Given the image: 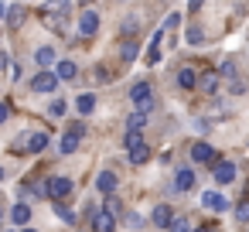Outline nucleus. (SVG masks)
<instances>
[{
    "label": "nucleus",
    "instance_id": "39448f33",
    "mask_svg": "<svg viewBox=\"0 0 249 232\" xmlns=\"http://www.w3.org/2000/svg\"><path fill=\"white\" fill-rule=\"evenodd\" d=\"M96 31H99V14H96V11H82V14H79V38L89 41Z\"/></svg>",
    "mask_w": 249,
    "mask_h": 232
},
{
    "label": "nucleus",
    "instance_id": "9b49d317",
    "mask_svg": "<svg viewBox=\"0 0 249 232\" xmlns=\"http://www.w3.org/2000/svg\"><path fill=\"white\" fill-rule=\"evenodd\" d=\"M218 82H222L218 72H201V75H198V86H201V92H208V96L218 92Z\"/></svg>",
    "mask_w": 249,
    "mask_h": 232
},
{
    "label": "nucleus",
    "instance_id": "aec40b11",
    "mask_svg": "<svg viewBox=\"0 0 249 232\" xmlns=\"http://www.w3.org/2000/svg\"><path fill=\"white\" fill-rule=\"evenodd\" d=\"M45 147H48V137H45V133H35V137H28V143H24L28 154H41Z\"/></svg>",
    "mask_w": 249,
    "mask_h": 232
},
{
    "label": "nucleus",
    "instance_id": "58836bf2",
    "mask_svg": "<svg viewBox=\"0 0 249 232\" xmlns=\"http://www.w3.org/2000/svg\"><path fill=\"white\" fill-rule=\"evenodd\" d=\"M7 116H11V106H7V103H0V123H7Z\"/></svg>",
    "mask_w": 249,
    "mask_h": 232
},
{
    "label": "nucleus",
    "instance_id": "c756f323",
    "mask_svg": "<svg viewBox=\"0 0 249 232\" xmlns=\"http://www.w3.org/2000/svg\"><path fill=\"white\" fill-rule=\"evenodd\" d=\"M133 58H137V45L126 41V45H123V62H133Z\"/></svg>",
    "mask_w": 249,
    "mask_h": 232
},
{
    "label": "nucleus",
    "instance_id": "20e7f679",
    "mask_svg": "<svg viewBox=\"0 0 249 232\" xmlns=\"http://www.w3.org/2000/svg\"><path fill=\"white\" fill-rule=\"evenodd\" d=\"M92 232H116V215L109 208H96L92 212Z\"/></svg>",
    "mask_w": 249,
    "mask_h": 232
},
{
    "label": "nucleus",
    "instance_id": "79ce46f5",
    "mask_svg": "<svg viewBox=\"0 0 249 232\" xmlns=\"http://www.w3.org/2000/svg\"><path fill=\"white\" fill-rule=\"evenodd\" d=\"M0 218H4V212H0Z\"/></svg>",
    "mask_w": 249,
    "mask_h": 232
},
{
    "label": "nucleus",
    "instance_id": "f8f14e48",
    "mask_svg": "<svg viewBox=\"0 0 249 232\" xmlns=\"http://www.w3.org/2000/svg\"><path fill=\"white\" fill-rule=\"evenodd\" d=\"M150 218H154V225H157V229H171V222H174V212H171V205H157Z\"/></svg>",
    "mask_w": 249,
    "mask_h": 232
},
{
    "label": "nucleus",
    "instance_id": "2eb2a0df",
    "mask_svg": "<svg viewBox=\"0 0 249 232\" xmlns=\"http://www.w3.org/2000/svg\"><path fill=\"white\" fill-rule=\"evenodd\" d=\"M35 58H38V65H41V69H52V65H58V58H55V45H45V48H38V52H35Z\"/></svg>",
    "mask_w": 249,
    "mask_h": 232
},
{
    "label": "nucleus",
    "instance_id": "473e14b6",
    "mask_svg": "<svg viewBox=\"0 0 249 232\" xmlns=\"http://www.w3.org/2000/svg\"><path fill=\"white\" fill-rule=\"evenodd\" d=\"M178 21H181V14H171V18L164 21V31H174V28H178Z\"/></svg>",
    "mask_w": 249,
    "mask_h": 232
},
{
    "label": "nucleus",
    "instance_id": "37998d69",
    "mask_svg": "<svg viewBox=\"0 0 249 232\" xmlns=\"http://www.w3.org/2000/svg\"><path fill=\"white\" fill-rule=\"evenodd\" d=\"M86 4H92V0H86Z\"/></svg>",
    "mask_w": 249,
    "mask_h": 232
},
{
    "label": "nucleus",
    "instance_id": "423d86ee",
    "mask_svg": "<svg viewBox=\"0 0 249 232\" xmlns=\"http://www.w3.org/2000/svg\"><path fill=\"white\" fill-rule=\"evenodd\" d=\"M212 178H215V184H232L235 181V164L232 161H215L212 164Z\"/></svg>",
    "mask_w": 249,
    "mask_h": 232
},
{
    "label": "nucleus",
    "instance_id": "1a4fd4ad",
    "mask_svg": "<svg viewBox=\"0 0 249 232\" xmlns=\"http://www.w3.org/2000/svg\"><path fill=\"white\" fill-rule=\"evenodd\" d=\"M191 157L198 161V164H215V150L205 143V140H198V143H191Z\"/></svg>",
    "mask_w": 249,
    "mask_h": 232
},
{
    "label": "nucleus",
    "instance_id": "72a5a7b5",
    "mask_svg": "<svg viewBox=\"0 0 249 232\" xmlns=\"http://www.w3.org/2000/svg\"><path fill=\"white\" fill-rule=\"evenodd\" d=\"M229 92H235V96H239V92H246V82H239V79H232V82H229Z\"/></svg>",
    "mask_w": 249,
    "mask_h": 232
},
{
    "label": "nucleus",
    "instance_id": "f704fd0d",
    "mask_svg": "<svg viewBox=\"0 0 249 232\" xmlns=\"http://www.w3.org/2000/svg\"><path fill=\"white\" fill-rule=\"evenodd\" d=\"M201 4H205V0H188V14H198V11H201Z\"/></svg>",
    "mask_w": 249,
    "mask_h": 232
},
{
    "label": "nucleus",
    "instance_id": "9d476101",
    "mask_svg": "<svg viewBox=\"0 0 249 232\" xmlns=\"http://www.w3.org/2000/svg\"><path fill=\"white\" fill-rule=\"evenodd\" d=\"M201 205H205L208 212H225V208H229L225 195H218V191H205V195H201Z\"/></svg>",
    "mask_w": 249,
    "mask_h": 232
},
{
    "label": "nucleus",
    "instance_id": "a878e982",
    "mask_svg": "<svg viewBox=\"0 0 249 232\" xmlns=\"http://www.w3.org/2000/svg\"><path fill=\"white\" fill-rule=\"evenodd\" d=\"M21 18H24L21 7H11V11H7V24H11V28H21Z\"/></svg>",
    "mask_w": 249,
    "mask_h": 232
},
{
    "label": "nucleus",
    "instance_id": "ddd939ff",
    "mask_svg": "<svg viewBox=\"0 0 249 232\" xmlns=\"http://www.w3.org/2000/svg\"><path fill=\"white\" fill-rule=\"evenodd\" d=\"M174 188H178V191H191V188H195V171H191V167H181V171L174 174Z\"/></svg>",
    "mask_w": 249,
    "mask_h": 232
},
{
    "label": "nucleus",
    "instance_id": "2f4dec72",
    "mask_svg": "<svg viewBox=\"0 0 249 232\" xmlns=\"http://www.w3.org/2000/svg\"><path fill=\"white\" fill-rule=\"evenodd\" d=\"M126 225H130V229H140V225H143V218H140L137 212H130V215H126Z\"/></svg>",
    "mask_w": 249,
    "mask_h": 232
},
{
    "label": "nucleus",
    "instance_id": "b1692460",
    "mask_svg": "<svg viewBox=\"0 0 249 232\" xmlns=\"http://www.w3.org/2000/svg\"><path fill=\"white\" fill-rule=\"evenodd\" d=\"M55 215H58V218H62V222H69V225H72V222H75V218H79V215H75V212H72V208H69V205H65V201H58V205H55Z\"/></svg>",
    "mask_w": 249,
    "mask_h": 232
},
{
    "label": "nucleus",
    "instance_id": "0eeeda50",
    "mask_svg": "<svg viewBox=\"0 0 249 232\" xmlns=\"http://www.w3.org/2000/svg\"><path fill=\"white\" fill-rule=\"evenodd\" d=\"M86 137V126L82 123H75V126H69V133L62 137V154H75V147H79V140Z\"/></svg>",
    "mask_w": 249,
    "mask_h": 232
},
{
    "label": "nucleus",
    "instance_id": "393cba45",
    "mask_svg": "<svg viewBox=\"0 0 249 232\" xmlns=\"http://www.w3.org/2000/svg\"><path fill=\"white\" fill-rule=\"evenodd\" d=\"M143 126H147V113H140V109H137V113L126 120V130H143Z\"/></svg>",
    "mask_w": 249,
    "mask_h": 232
},
{
    "label": "nucleus",
    "instance_id": "7ed1b4c3",
    "mask_svg": "<svg viewBox=\"0 0 249 232\" xmlns=\"http://www.w3.org/2000/svg\"><path fill=\"white\" fill-rule=\"evenodd\" d=\"M58 82H62V79H58V72L45 69V72H38V75L31 79V89H35V92H55V89H58Z\"/></svg>",
    "mask_w": 249,
    "mask_h": 232
},
{
    "label": "nucleus",
    "instance_id": "4be33fe9",
    "mask_svg": "<svg viewBox=\"0 0 249 232\" xmlns=\"http://www.w3.org/2000/svg\"><path fill=\"white\" fill-rule=\"evenodd\" d=\"M126 154H130V164H143V161L150 157V147L140 143V147H133V150H126Z\"/></svg>",
    "mask_w": 249,
    "mask_h": 232
},
{
    "label": "nucleus",
    "instance_id": "4468645a",
    "mask_svg": "<svg viewBox=\"0 0 249 232\" xmlns=\"http://www.w3.org/2000/svg\"><path fill=\"white\" fill-rule=\"evenodd\" d=\"M160 41H164V28L154 35V41H150V48H147V65H150V69L160 62Z\"/></svg>",
    "mask_w": 249,
    "mask_h": 232
},
{
    "label": "nucleus",
    "instance_id": "f257e3e1",
    "mask_svg": "<svg viewBox=\"0 0 249 232\" xmlns=\"http://www.w3.org/2000/svg\"><path fill=\"white\" fill-rule=\"evenodd\" d=\"M65 14H69V0H48V4L41 7V18H45V24H48V28L55 24L58 31L65 28Z\"/></svg>",
    "mask_w": 249,
    "mask_h": 232
},
{
    "label": "nucleus",
    "instance_id": "dca6fc26",
    "mask_svg": "<svg viewBox=\"0 0 249 232\" xmlns=\"http://www.w3.org/2000/svg\"><path fill=\"white\" fill-rule=\"evenodd\" d=\"M178 86H181V89H195V86H198V69L184 65V69L178 72Z\"/></svg>",
    "mask_w": 249,
    "mask_h": 232
},
{
    "label": "nucleus",
    "instance_id": "f3484780",
    "mask_svg": "<svg viewBox=\"0 0 249 232\" xmlns=\"http://www.w3.org/2000/svg\"><path fill=\"white\" fill-rule=\"evenodd\" d=\"M96 188H99L103 195H113V191H116V174H113V171H103V174L96 178Z\"/></svg>",
    "mask_w": 249,
    "mask_h": 232
},
{
    "label": "nucleus",
    "instance_id": "cd10ccee",
    "mask_svg": "<svg viewBox=\"0 0 249 232\" xmlns=\"http://www.w3.org/2000/svg\"><path fill=\"white\" fill-rule=\"evenodd\" d=\"M218 75H222V79H232V75H235V65H232V58H225V62L218 65Z\"/></svg>",
    "mask_w": 249,
    "mask_h": 232
},
{
    "label": "nucleus",
    "instance_id": "5701e85b",
    "mask_svg": "<svg viewBox=\"0 0 249 232\" xmlns=\"http://www.w3.org/2000/svg\"><path fill=\"white\" fill-rule=\"evenodd\" d=\"M11 218L18 222V225H28V218H31V208L21 201V205H14V212H11Z\"/></svg>",
    "mask_w": 249,
    "mask_h": 232
},
{
    "label": "nucleus",
    "instance_id": "e433bc0d",
    "mask_svg": "<svg viewBox=\"0 0 249 232\" xmlns=\"http://www.w3.org/2000/svg\"><path fill=\"white\" fill-rule=\"evenodd\" d=\"M109 79H113V75H109L106 69H96V82H109Z\"/></svg>",
    "mask_w": 249,
    "mask_h": 232
},
{
    "label": "nucleus",
    "instance_id": "f03ea898",
    "mask_svg": "<svg viewBox=\"0 0 249 232\" xmlns=\"http://www.w3.org/2000/svg\"><path fill=\"white\" fill-rule=\"evenodd\" d=\"M130 99H133V106H137L140 113H150V109H154V86H150V82H133Z\"/></svg>",
    "mask_w": 249,
    "mask_h": 232
},
{
    "label": "nucleus",
    "instance_id": "c85d7f7f",
    "mask_svg": "<svg viewBox=\"0 0 249 232\" xmlns=\"http://www.w3.org/2000/svg\"><path fill=\"white\" fill-rule=\"evenodd\" d=\"M235 222H249V201H239L235 205Z\"/></svg>",
    "mask_w": 249,
    "mask_h": 232
},
{
    "label": "nucleus",
    "instance_id": "c9c22d12",
    "mask_svg": "<svg viewBox=\"0 0 249 232\" xmlns=\"http://www.w3.org/2000/svg\"><path fill=\"white\" fill-rule=\"evenodd\" d=\"M137 28H140L137 21H126V24H123V35H137Z\"/></svg>",
    "mask_w": 249,
    "mask_h": 232
},
{
    "label": "nucleus",
    "instance_id": "4c0bfd02",
    "mask_svg": "<svg viewBox=\"0 0 249 232\" xmlns=\"http://www.w3.org/2000/svg\"><path fill=\"white\" fill-rule=\"evenodd\" d=\"M106 208H109V212H113V215H116V212H120V201H116V198H113V195H109V198H106Z\"/></svg>",
    "mask_w": 249,
    "mask_h": 232
},
{
    "label": "nucleus",
    "instance_id": "a19ab883",
    "mask_svg": "<svg viewBox=\"0 0 249 232\" xmlns=\"http://www.w3.org/2000/svg\"><path fill=\"white\" fill-rule=\"evenodd\" d=\"M24 232H35V229H24Z\"/></svg>",
    "mask_w": 249,
    "mask_h": 232
},
{
    "label": "nucleus",
    "instance_id": "7c9ffc66",
    "mask_svg": "<svg viewBox=\"0 0 249 232\" xmlns=\"http://www.w3.org/2000/svg\"><path fill=\"white\" fill-rule=\"evenodd\" d=\"M48 113H52L55 120H58V116H65V103H62V99H55V103L48 106Z\"/></svg>",
    "mask_w": 249,
    "mask_h": 232
},
{
    "label": "nucleus",
    "instance_id": "412c9836",
    "mask_svg": "<svg viewBox=\"0 0 249 232\" xmlns=\"http://www.w3.org/2000/svg\"><path fill=\"white\" fill-rule=\"evenodd\" d=\"M184 41H188V45H201V41H205V31H201L198 24H188V31H184Z\"/></svg>",
    "mask_w": 249,
    "mask_h": 232
},
{
    "label": "nucleus",
    "instance_id": "bb28decb",
    "mask_svg": "<svg viewBox=\"0 0 249 232\" xmlns=\"http://www.w3.org/2000/svg\"><path fill=\"white\" fill-rule=\"evenodd\" d=\"M167 232H191V225H188V218L174 215V222H171V229H167Z\"/></svg>",
    "mask_w": 249,
    "mask_h": 232
},
{
    "label": "nucleus",
    "instance_id": "6ab92c4d",
    "mask_svg": "<svg viewBox=\"0 0 249 232\" xmlns=\"http://www.w3.org/2000/svg\"><path fill=\"white\" fill-rule=\"evenodd\" d=\"M75 109H79L82 116H89V113L96 109V96H92V92H82V96H75Z\"/></svg>",
    "mask_w": 249,
    "mask_h": 232
},
{
    "label": "nucleus",
    "instance_id": "ea45409f",
    "mask_svg": "<svg viewBox=\"0 0 249 232\" xmlns=\"http://www.w3.org/2000/svg\"><path fill=\"white\" fill-rule=\"evenodd\" d=\"M0 181H4V167H0Z\"/></svg>",
    "mask_w": 249,
    "mask_h": 232
},
{
    "label": "nucleus",
    "instance_id": "6e6552de",
    "mask_svg": "<svg viewBox=\"0 0 249 232\" xmlns=\"http://www.w3.org/2000/svg\"><path fill=\"white\" fill-rule=\"evenodd\" d=\"M69 195H72V181H69V178H52V181H48V198L65 201Z\"/></svg>",
    "mask_w": 249,
    "mask_h": 232
},
{
    "label": "nucleus",
    "instance_id": "a211bd4d",
    "mask_svg": "<svg viewBox=\"0 0 249 232\" xmlns=\"http://www.w3.org/2000/svg\"><path fill=\"white\" fill-rule=\"evenodd\" d=\"M55 72H58V79H62V82H72V79L79 75L75 62H69V58H65V62H58V65H55Z\"/></svg>",
    "mask_w": 249,
    "mask_h": 232
}]
</instances>
